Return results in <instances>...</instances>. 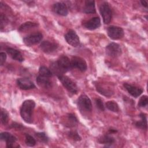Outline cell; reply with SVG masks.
Returning a JSON list of instances; mask_svg holds the SVG:
<instances>
[{"label": "cell", "instance_id": "obj_6", "mask_svg": "<svg viewBox=\"0 0 148 148\" xmlns=\"http://www.w3.org/2000/svg\"><path fill=\"white\" fill-rule=\"evenodd\" d=\"M107 32L109 38L113 40L120 39L124 36L123 29L121 27L117 26H110L108 27Z\"/></svg>", "mask_w": 148, "mask_h": 148}, {"label": "cell", "instance_id": "obj_7", "mask_svg": "<svg viewBox=\"0 0 148 148\" xmlns=\"http://www.w3.org/2000/svg\"><path fill=\"white\" fill-rule=\"evenodd\" d=\"M43 38V35L40 32H36L24 38L23 42L28 46H31L39 43Z\"/></svg>", "mask_w": 148, "mask_h": 148}, {"label": "cell", "instance_id": "obj_31", "mask_svg": "<svg viewBox=\"0 0 148 148\" xmlns=\"http://www.w3.org/2000/svg\"><path fill=\"white\" fill-rule=\"evenodd\" d=\"M95 103H96V105L97 106V108L102 110V111H103L105 110V107L103 106V102L102 101V100L99 98H97L95 99Z\"/></svg>", "mask_w": 148, "mask_h": 148}, {"label": "cell", "instance_id": "obj_22", "mask_svg": "<svg viewBox=\"0 0 148 148\" xmlns=\"http://www.w3.org/2000/svg\"><path fill=\"white\" fill-rule=\"evenodd\" d=\"M36 26H37V24H36L35 23H32V22H30V21L26 22V23H23V24H21L20 26V27L18 28V31L20 32L25 31L29 29L34 28Z\"/></svg>", "mask_w": 148, "mask_h": 148}, {"label": "cell", "instance_id": "obj_4", "mask_svg": "<svg viewBox=\"0 0 148 148\" xmlns=\"http://www.w3.org/2000/svg\"><path fill=\"white\" fill-rule=\"evenodd\" d=\"M99 12L105 24H109L112 18V10L106 2H103L99 6Z\"/></svg>", "mask_w": 148, "mask_h": 148}, {"label": "cell", "instance_id": "obj_32", "mask_svg": "<svg viewBox=\"0 0 148 148\" xmlns=\"http://www.w3.org/2000/svg\"><path fill=\"white\" fill-rule=\"evenodd\" d=\"M6 59V55L5 53H0V65L2 66L5 63Z\"/></svg>", "mask_w": 148, "mask_h": 148}, {"label": "cell", "instance_id": "obj_25", "mask_svg": "<svg viewBox=\"0 0 148 148\" xmlns=\"http://www.w3.org/2000/svg\"><path fill=\"white\" fill-rule=\"evenodd\" d=\"M25 143L27 146L32 147L34 146L36 144L35 139L30 135L26 134L25 135Z\"/></svg>", "mask_w": 148, "mask_h": 148}, {"label": "cell", "instance_id": "obj_14", "mask_svg": "<svg viewBox=\"0 0 148 148\" xmlns=\"http://www.w3.org/2000/svg\"><path fill=\"white\" fill-rule=\"evenodd\" d=\"M124 87L127 90L128 93L135 98L139 96L143 91V90L142 88L131 85L128 83H124Z\"/></svg>", "mask_w": 148, "mask_h": 148}, {"label": "cell", "instance_id": "obj_3", "mask_svg": "<svg viewBox=\"0 0 148 148\" xmlns=\"http://www.w3.org/2000/svg\"><path fill=\"white\" fill-rule=\"evenodd\" d=\"M77 105L79 110L84 113H90L92 110V103L88 97L85 94L81 95L77 100Z\"/></svg>", "mask_w": 148, "mask_h": 148}, {"label": "cell", "instance_id": "obj_28", "mask_svg": "<svg viewBox=\"0 0 148 148\" xmlns=\"http://www.w3.org/2000/svg\"><path fill=\"white\" fill-rule=\"evenodd\" d=\"M69 136L74 140L78 141L81 140V137L79 136V134L76 131H71L69 132Z\"/></svg>", "mask_w": 148, "mask_h": 148}, {"label": "cell", "instance_id": "obj_17", "mask_svg": "<svg viewBox=\"0 0 148 148\" xmlns=\"http://www.w3.org/2000/svg\"><path fill=\"white\" fill-rule=\"evenodd\" d=\"M8 54L14 60L18 61L19 62H22L24 61V58L23 57L21 52L16 49L11 47H8L6 49Z\"/></svg>", "mask_w": 148, "mask_h": 148}, {"label": "cell", "instance_id": "obj_24", "mask_svg": "<svg viewBox=\"0 0 148 148\" xmlns=\"http://www.w3.org/2000/svg\"><path fill=\"white\" fill-rule=\"evenodd\" d=\"M39 75L45 76L47 77H50V76H52V74H53L51 71L45 66H41L39 68Z\"/></svg>", "mask_w": 148, "mask_h": 148}, {"label": "cell", "instance_id": "obj_21", "mask_svg": "<svg viewBox=\"0 0 148 148\" xmlns=\"http://www.w3.org/2000/svg\"><path fill=\"white\" fill-rule=\"evenodd\" d=\"M98 142L101 144L112 145L114 142V139L110 135H104L98 139Z\"/></svg>", "mask_w": 148, "mask_h": 148}, {"label": "cell", "instance_id": "obj_27", "mask_svg": "<svg viewBox=\"0 0 148 148\" xmlns=\"http://www.w3.org/2000/svg\"><path fill=\"white\" fill-rule=\"evenodd\" d=\"M148 103V98L146 95L142 96L139 101L138 106L140 107H145L147 105Z\"/></svg>", "mask_w": 148, "mask_h": 148}, {"label": "cell", "instance_id": "obj_26", "mask_svg": "<svg viewBox=\"0 0 148 148\" xmlns=\"http://www.w3.org/2000/svg\"><path fill=\"white\" fill-rule=\"evenodd\" d=\"M1 120L2 123L4 125L6 124L8 122V114L4 109H2L1 112Z\"/></svg>", "mask_w": 148, "mask_h": 148}, {"label": "cell", "instance_id": "obj_11", "mask_svg": "<svg viewBox=\"0 0 148 148\" xmlns=\"http://www.w3.org/2000/svg\"><path fill=\"white\" fill-rule=\"evenodd\" d=\"M17 84L18 86L22 90H27L35 88L34 83L28 78H20L17 80Z\"/></svg>", "mask_w": 148, "mask_h": 148}, {"label": "cell", "instance_id": "obj_30", "mask_svg": "<svg viewBox=\"0 0 148 148\" xmlns=\"http://www.w3.org/2000/svg\"><path fill=\"white\" fill-rule=\"evenodd\" d=\"M68 119L69 121V123L73 126L75 125L77 123V120L76 119V117L72 114H68Z\"/></svg>", "mask_w": 148, "mask_h": 148}, {"label": "cell", "instance_id": "obj_23", "mask_svg": "<svg viewBox=\"0 0 148 148\" xmlns=\"http://www.w3.org/2000/svg\"><path fill=\"white\" fill-rule=\"evenodd\" d=\"M106 107L109 110L114 112H117L119 111V105H117V103L116 102H114L113 101H108L106 103Z\"/></svg>", "mask_w": 148, "mask_h": 148}, {"label": "cell", "instance_id": "obj_13", "mask_svg": "<svg viewBox=\"0 0 148 148\" xmlns=\"http://www.w3.org/2000/svg\"><path fill=\"white\" fill-rule=\"evenodd\" d=\"M41 50L46 53H51L57 50L58 45L56 43L50 41H43L40 45Z\"/></svg>", "mask_w": 148, "mask_h": 148}, {"label": "cell", "instance_id": "obj_9", "mask_svg": "<svg viewBox=\"0 0 148 148\" xmlns=\"http://www.w3.org/2000/svg\"><path fill=\"white\" fill-rule=\"evenodd\" d=\"M72 68L78 69L81 72H84L86 71L87 66V63L84 59L79 57H73L71 61Z\"/></svg>", "mask_w": 148, "mask_h": 148}, {"label": "cell", "instance_id": "obj_29", "mask_svg": "<svg viewBox=\"0 0 148 148\" xmlns=\"http://www.w3.org/2000/svg\"><path fill=\"white\" fill-rule=\"evenodd\" d=\"M36 136L39 139V140L43 142H47L48 141V138L46 136V134L44 132H38L36 134Z\"/></svg>", "mask_w": 148, "mask_h": 148}, {"label": "cell", "instance_id": "obj_16", "mask_svg": "<svg viewBox=\"0 0 148 148\" xmlns=\"http://www.w3.org/2000/svg\"><path fill=\"white\" fill-rule=\"evenodd\" d=\"M101 25V20L98 17L91 18L88 21L84 23V27L90 30H94L98 28Z\"/></svg>", "mask_w": 148, "mask_h": 148}, {"label": "cell", "instance_id": "obj_20", "mask_svg": "<svg viewBox=\"0 0 148 148\" xmlns=\"http://www.w3.org/2000/svg\"><path fill=\"white\" fill-rule=\"evenodd\" d=\"M139 116L141 118V120L136 122L135 125L138 128H139L143 130H147V125L146 115L145 113H140Z\"/></svg>", "mask_w": 148, "mask_h": 148}, {"label": "cell", "instance_id": "obj_1", "mask_svg": "<svg viewBox=\"0 0 148 148\" xmlns=\"http://www.w3.org/2000/svg\"><path fill=\"white\" fill-rule=\"evenodd\" d=\"M71 68V62L69 58L66 56H62L56 62L51 64L50 71L52 73L59 76L63 75L64 73L69 71Z\"/></svg>", "mask_w": 148, "mask_h": 148}, {"label": "cell", "instance_id": "obj_15", "mask_svg": "<svg viewBox=\"0 0 148 148\" xmlns=\"http://www.w3.org/2000/svg\"><path fill=\"white\" fill-rule=\"evenodd\" d=\"M53 9L54 12L61 16H65L68 14V13L66 6L65 5V4L62 2H57L54 4Z\"/></svg>", "mask_w": 148, "mask_h": 148}, {"label": "cell", "instance_id": "obj_2", "mask_svg": "<svg viewBox=\"0 0 148 148\" xmlns=\"http://www.w3.org/2000/svg\"><path fill=\"white\" fill-rule=\"evenodd\" d=\"M35 106V102L32 99H27L23 102L20 109V115L25 123H32V113Z\"/></svg>", "mask_w": 148, "mask_h": 148}, {"label": "cell", "instance_id": "obj_10", "mask_svg": "<svg viewBox=\"0 0 148 148\" xmlns=\"http://www.w3.org/2000/svg\"><path fill=\"white\" fill-rule=\"evenodd\" d=\"M65 39L66 42L73 47H77L80 44V39L76 33L73 30H69L65 35Z\"/></svg>", "mask_w": 148, "mask_h": 148}, {"label": "cell", "instance_id": "obj_5", "mask_svg": "<svg viewBox=\"0 0 148 148\" xmlns=\"http://www.w3.org/2000/svg\"><path fill=\"white\" fill-rule=\"evenodd\" d=\"M59 80L61 82L64 87L70 92L76 94L77 92V87L76 84L68 77L64 75L58 76Z\"/></svg>", "mask_w": 148, "mask_h": 148}, {"label": "cell", "instance_id": "obj_19", "mask_svg": "<svg viewBox=\"0 0 148 148\" xmlns=\"http://www.w3.org/2000/svg\"><path fill=\"white\" fill-rule=\"evenodd\" d=\"M83 12L85 13H95V1L88 0L85 2V5L83 8Z\"/></svg>", "mask_w": 148, "mask_h": 148}, {"label": "cell", "instance_id": "obj_18", "mask_svg": "<svg viewBox=\"0 0 148 148\" xmlns=\"http://www.w3.org/2000/svg\"><path fill=\"white\" fill-rule=\"evenodd\" d=\"M36 82L38 84L42 87L48 88L51 87V82L50 81L49 77L41 75L38 76L36 77Z\"/></svg>", "mask_w": 148, "mask_h": 148}, {"label": "cell", "instance_id": "obj_33", "mask_svg": "<svg viewBox=\"0 0 148 148\" xmlns=\"http://www.w3.org/2000/svg\"><path fill=\"white\" fill-rule=\"evenodd\" d=\"M140 2H141V3H142V5L143 6H144L146 8L147 7V3L146 1H141Z\"/></svg>", "mask_w": 148, "mask_h": 148}, {"label": "cell", "instance_id": "obj_8", "mask_svg": "<svg viewBox=\"0 0 148 148\" xmlns=\"http://www.w3.org/2000/svg\"><path fill=\"white\" fill-rule=\"evenodd\" d=\"M106 53L112 57H117L121 54V49L119 45L112 42L106 47Z\"/></svg>", "mask_w": 148, "mask_h": 148}, {"label": "cell", "instance_id": "obj_12", "mask_svg": "<svg viewBox=\"0 0 148 148\" xmlns=\"http://www.w3.org/2000/svg\"><path fill=\"white\" fill-rule=\"evenodd\" d=\"M0 138L1 140L6 142V147L9 148L14 147V144L17 140V139L15 136H14L13 135L7 132L1 133Z\"/></svg>", "mask_w": 148, "mask_h": 148}]
</instances>
